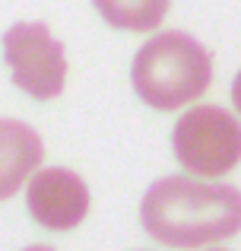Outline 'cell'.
<instances>
[{
	"label": "cell",
	"mask_w": 241,
	"mask_h": 251,
	"mask_svg": "<svg viewBox=\"0 0 241 251\" xmlns=\"http://www.w3.org/2000/svg\"><path fill=\"white\" fill-rule=\"evenodd\" d=\"M140 223L159 245H219L241 232V191L181 175L162 178L143 197Z\"/></svg>",
	"instance_id": "6da1fadb"
},
{
	"label": "cell",
	"mask_w": 241,
	"mask_h": 251,
	"mask_svg": "<svg viewBox=\"0 0 241 251\" xmlns=\"http://www.w3.org/2000/svg\"><path fill=\"white\" fill-rule=\"evenodd\" d=\"M136 96L159 111H175L210 89V51L184 32H159L133 57L130 67Z\"/></svg>",
	"instance_id": "7a4b0ae2"
},
{
	"label": "cell",
	"mask_w": 241,
	"mask_h": 251,
	"mask_svg": "<svg viewBox=\"0 0 241 251\" xmlns=\"http://www.w3.org/2000/svg\"><path fill=\"white\" fill-rule=\"evenodd\" d=\"M172 147L187 172L219 178L241 159V124L219 105H200L178 118Z\"/></svg>",
	"instance_id": "3957f363"
},
{
	"label": "cell",
	"mask_w": 241,
	"mask_h": 251,
	"mask_svg": "<svg viewBox=\"0 0 241 251\" xmlns=\"http://www.w3.org/2000/svg\"><path fill=\"white\" fill-rule=\"evenodd\" d=\"M3 61L13 70V83L25 96L38 99H54L64 92L67 80V57L64 45L51 38L44 23H16L3 35Z\"/></svg>",
	"instance_id": "277c9868"
},
{
	"label": "cell",
	"mask_w": 241,
	"mask_h": 251,
	"mask_svg": "<svg viewBox=\"0 0 241 251\" xmlns=\"http://www.w3.org/2000/svg\"><path fill=\"white\" fill-rule=\"evenodd\" d=\"M25 207L38 226L67 232L86 220L89 188L70 169H44L25 188Z\"/></svg>",
	"instance_id": "5b68a950"
},
{
	"label": "cell",
	"mask_w": 241,
	"mask_h": 251,
	"mask_svg": "<svg viewBox=\"0 0 241 251\" xmlns=\"http://www.w3.org/2000/svg\"><path fill=\"white\" fill-rule=\"evenodd\" d=\"M44 156L42 137L16 118H0V201L13 197Z\"/></svg>",
	"instance_id": "8992f818"
},
{
	"label": "cell",
	"mask_w": 241,
	"mask_h": 251,
	"mask_svg": "<svg viewBox=\"0 0 241 251\" xmlns=\"http://www.w3.org/2000/svg\"><path fill=\"white\" fill-rule=\"evenodd\" d=\"M108 25L127 32H153L165 19L172 0H92Z\"/></svg>",
	"instance_id": "52a82bcc"
},
{
	"label": "cell",
	"mask_w": 241,
	"mask_h": 251,
	"mask_svg": "<svg viewBox=\"0 0 241 251\" xmlns=\"http://www.w3.org/2000/svg\"><path fill=\"white\" fill-rule=\"evenodd\" d=\"M232 105L241 111V70H238V76L232 80Z\"/></svg>",
	"instance_id": "ba28073f"
}]
</instances>
